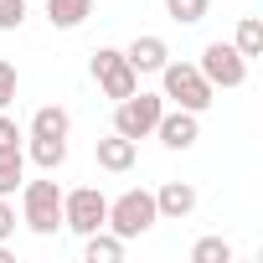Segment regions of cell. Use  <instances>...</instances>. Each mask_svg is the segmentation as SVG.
<instances>
[{
    "label": "cell",
    "mask_w": 263,
    "mask_h": 263,
    "mask_svg": "<svg viewBox=\"0 0 263 263\" xmlns=\"http://www.w3.org/2000/svg\"><path fill=\"white\" fill-rule=\"evenodd\" d=\"M88 16H93V0H47V21L57 31H78Z\"/></svg>",
    "instance_id": "14"
},
{
    "label": "cell",
    "mask_w": 263,
    "mask_h": 263,
    "mask_svg": "<svg viewBox=\"0 0 263 263\" xmlns=\"http://www.w3.org/2000/svg\"><path fill=\"white\" fill-rule=\"evenodd\" d=\"M83 258H88V263H119V258H124V237L108 232V227H98V232L83 237Z\"/></svg>",
    "instance_id": "13"
},
{
    "label": "cell",
    "mask_w": 263,
    "mask_h": 263,
    "mask_svg": "<svg viewBox=\"0 0 263 263\" xmlns=\"http://www.w3.org/2000/svg\"><path fill=\"white\" fill-rule=\"evenodd\" d=\"M0 150H21V124L0 108Z\"/></svg>",
    "instance_id": "22"
},
{
    "label": "cell",
    "mask_w": 263,
    "mask_h": 263,
    "mask_svg": "<svg viewBox=\"0 0 263 263\" xmlns=\"http://www.w3.org/2000/svg\"><path fill=\"white\" fill-rule=\"evenodd\" d=\"M31 165H42V171H62V160H67V140H36L31 135V145L21 150Z\"/></svg>",
    "instance_id": "15"
},
{
    "label": "cell",
    "mask_w": 263,
    "mask_h": 263,
    "mask_svg": "<svg viewBox=\"0 0 263 263\" xmlns=\"http://www.w3.org/2000/svg\"><path fill=\"white\" fill-rule=\"evenodd\" d=\"M31 135H36V140H67V135H72V114H67L62 103H42V108L31 114Z\"/></svg>",
    "instance_id": "12"
},
{
    "label": "cell",
    "mask_w": 263,
    "mask_h": 263,
    "mask_svg": "<svg viewBox=\"0 0 263 263\" xmlns=\"http://www.w3.org/2000/svg\"><path fill=\"white\" fill-rule=\"evenodd\" d=\"M16 88H21L16 62H6V57H0V108H11V103H16Z\"/></svg>",
    "instance_id": "20"
},
{
    "label": "cell",
    "mask_w": 263,
    "mask_h": 263,
    "mask_svg": "<svg viewBox=\"0 0 263 263\" xmlns=\"http://www.w3.org/2000/svg\"><path fill=\"white\" fill-rule=\"evenodd\" d=\"M26 21V0H0V31H21Z\"/></svg>",
    "instance_id": "21"
},
{
    "label": "cell",
    "mask_w": 263,
    "mask_h": 263,
    "mask_svg": "<svg viewBox=\"0 0 263 263\" xmlns=\"http://www.w3.org/2000/svg\"><path fill=\"white\" fill-rule=\"evenodd\" d=\"M103 222H108V196H103L98 186H78V191H62V227H67V232L88 237V232H98Z\"/></svg>",
    "instance_id": "5"
},
{
    "label": "cell",
    "mask_w": 263,
    "mask_h": 263,
    "mask_svg": "<svg viewBox=\"0 0 263 263\" xmlns=\"http://www.w3.org/2000/svg\"><path fill=\"white\" fill-rule=\"evenodd\" d=\"M191 263H232V242L227 237H201L191 248Z\"/></svg>",
    "instance_id": "18"
},
{
    "label": "cell",
    "mask_w": 263,
    "mask_h": 263,
    "mask_svg": "<svg viewBox=\"0 0 263 263\" xmlns=\"http://www.w3.org/2000/svg\"><path fill=\"white\" fill-rule=\"evenodd\" d=\"M26 181V155L21 150H0V196H16Z\"/></svg>",
    "instance_id": "16"
},
{
    "label": "cell",
    "mask_w": 263,
    "mask_h": 263,
    "mask_svg": "<svg viewBox=\"0 0 263 263\" xmlns=\"http://www.w3.org/2000/svg\"><path fill=\"white\" fill-rule=\"evenodd\" d=\"M155 212H160V222L191 217V212H196V186H191V181H165V186L155 191Z\"/></svg>",
    "instance_id": "11"
},
{
    "label": "cell",
    "mask_w": 263,
    "mask_h": 263,
    "mask_svg": "<svg viewBox=\"0 0 263 263\" xmlns=\"http://www.w3.org/2000/svg\"><path fill=\"white\" fill-rule=\"evenodd\" d=\"M155 140H160L165 150H191V145L201 140V114H191V108H165V114L155 119Z\"/></svg>",
    "instance_id": "8"
},
{
    "label": "cell",
    "mask_w": 263,
    "mask_h": 263,
    "mask_svg": "<svg viewBox=\"0 0 263 263\" xmlns=\"http://www.w3.org/2000/svg\"><path fill=\"white\" fill-rule=\"evenodd\" d=\"M160 98H171L176 108H191V114H206L212 103H217V88L201 78V67L196 62H165L160 67Z\"/></svg>",
    "instance_id": "1"
},
{
    "label": "cell",
    "mask_w": 263,
    "mask_h": 263,
    "mask_svg": "<svg viewBox=\"0 0 263 263\" xmlns=\"http://www.w3.org/2000/svg\"><path fill=\"white\" fill-rule=\"evenodd\" d=\"M0 263H11V253H6V242H0Z\"/></svg>",
    "instance_id": "24"
},
{
    "label": "cell",
    "mask_w": 263,
    "mask_h": 263,
    "mask_svg": "<svg viewBox=\"0 0 263 263\" xmlns=\"http://www.w3.org/2000/svg\"><path fill=\"white\" fill-rule=\"evenodd\" d=\"M21 222L36 237H52L62 227V186L57 181H21Z\"/></svg>",
    "instance_id": "3"
},
{
    "label": "cell",
    "mask_w": 263,
    "mask_h": 263,
    "mask_svg": "<svg viewBox=\"0 0 263 263\" xmlns=\"http://www.w3.org/2000/svg\"><path fill=\"white\" fill-rule=\"evenodd\" d=\"M155 222H160V212H155V191L129 186L124 196H114V201H108V222H103V227H108V232H119V237L129 242V237H145Z\"/></svg>",
    "instance_id": "2"
},
{
    "label": "cell",
    "mask_w": 263,
    "mask_h": 263,
    "mask_svg": "<svg viewBox=\"0 0 263 263\" xmlns=\"http://www.w3.org/2000/svg\"><path fill=\"white\" fill-rule=\"evenodd\" d=\"M196 67H201V78H206L212 88H242V83H248V57H242L232 42H206Z\"/></svg>",
    "instance_id": "6"
},
{
    "label": "cell",
    "mask_w": 263,
    "mask_h": 263,
    "mask_svg": "<svg viewBox=\"0 0 263 263\" xmlns=\"http://www.w3.org/2000/svg\"><path fill=\"white\" fill-rule=\"evenodd\" d=\"M124 62L135 67L140 78H145V72H160V67L171 62V42H165V36H155V31H145V36H135V42L124 47Z\"/></svg>",
    "instance_id": "9"
},
{
    "label": "cell",
    "mask_w": 263,
    "mask_h": 263,
    "mask_svg": "<svg viewBox=\"0 0 263 263\" xmlns=\"http://www.w3.org/2000/svg\"><path fill=\"white\" fill-rule=\"evenodd\" d=\"M93 155H98V165L103 171H114V176H124V171H135V160H140V145L135 140H124V135H108L103 140H93Z\"/></svg>",
    "instance_id": "10"
},
{
    "label": "cell",
    "mask_w": 263,
    "mask_h": 263,
    "mask_svg": "<svg viewBox=\"0 0 263 263\" xmlns=\"http://www.w3.org/2000/svg\"><path fill=\"white\" fill-rule=\"evenodd\" d=\"M11 232H16V206H11V196H0V242Z\"/></svg>",
    "instance_id": "23"
},
{
    "label": "cell",
    "mask_w": 263,
    "mask_h": 263,
    "mask_svg": "<svg viewBox=\"0 0 263 263\" xmlns=\"http://www.w3.org/2000/svg\"><path fill=\"white\" fill-rule=\"evenodd\" d=\"M93 78H98L103 98H114V103L140 88V72L124 62V47H98V52H93Z\"/></svg>",
    "instance_id": "7"
},
{
    "label": "cell",
    "mask_w": 263,
    "mask_h": 263,
    "mask_svg": "<svg viewBox=\"0 0 263 263\" xmlns=\"http://www.w3.org/2000/svg\"><path fill=\"white\" fill-rule=\"evenodd\" d=\"M165 114V98L160 93H145V88H135L129 98H119L114 103V135H124V140H145V135H155V119Z\"/></svg>",
    "instance_id": "4"
},
{
    "label": "cell",
    "mask_w": 263,
    "mask_h": 263,
    "mask_svg": "<svg viewBox=\"0 0 263 263\" xmlns=\"http://www.w3.org/2000/svg\"><path fill=\"white\" fill-rule=\"evenodd\" d=\"M232 47H237L242 57H263V21H258V16H242V21H237Z\"/></svg>",
    "instance_id": "17"
},
{
    "label": "cell",
    "mask_w": 263,
    "mask_h": 263,
    "mask_svg": "<svg viewBox=\"0 0 263 263\" xmlns=\"http://www.w3.org/2000/svg\"><path fill=\"white\" fill-rule=\"evenodd\" d=\"M206 6H212V0H165V16H171L176 26H196V21L206 16Z\"/></svg>",
    "instance_id": "19"
}]
</instances>
